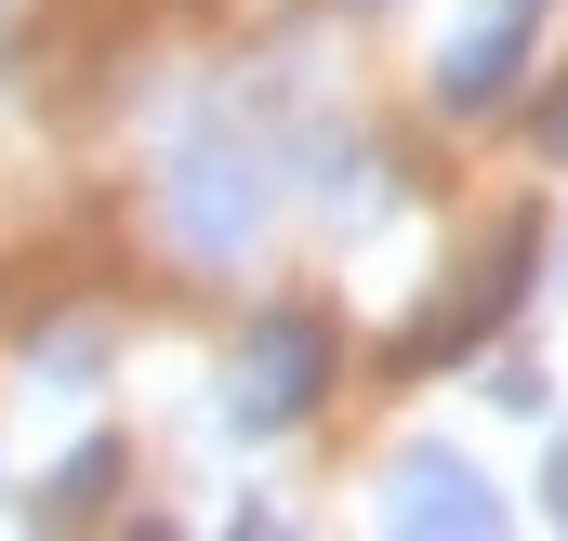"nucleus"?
Listing matches in <instances>:
<instances>
[{
    "instance_id": "nucleus-1",
    "label": "nucleus",
    "mask_w": 568,
    "mask_h": 541,
    "mask_svg": "<svg viewBox=\"0 0 568 541\" xmlns=\"http://www.w3.org/2000/svg\"><path fill=\"white\" fill-rule=\"evenodd\" d=\"M159 225H172V252H199V265H239L252 238H265V159L225 133L172 145V172H159Z\"/></svg>"
},
{
    "instance_id": "nucleus-2",
    "label": "nucleus",
    "mask_w": 568,
    "mask_h": 541,
    "mask_svg": "<svg viewBox=\"0 0 568 541\" xmlns=\"http://www.w3.org/2000/svg\"><path fill=\"white\" fill-rule=\"evenodd\" d=\"M317 384H331V330H317V317H265V330L239 344V397H225V422H239V436H278V422L317 409Z\"/></svg>"
},
{
    "instance_id": "nucleus-3",
    "label": "nucleus",
    "mask_w": 568,
    "mask_h": 541,
    "mask_svg": "<svg viewBox=\"0 0 568 541\" xmlns=\"http://www.w3.org/2000/svg\"><path fill=\"white\" fill-rule=\"evenodd\" d=\"M529 40H542V0H489V13L449 40V67H436V106H449V120H489V106L529 80Z\"/></svg>"
},
{
    "instance_id": "nucleus-4",
    "label": "nucleus",
    "mask_w": 568,
    "mask_h": 541,
    "mask_svg": "<svg viewBox=\"0 0 568 541\" xmlns=\"http://www.w3.org/2000/svg\"><path fill=\"white\" fill-rule=\"evenodd\" d=\"M384 516H397V529H449V541H489V529H503V502L476 489L463 449H410V462L384 476Z\"/></svg>"
},
{
    "instance_id": "nucleus-5",
    "label": "nucleus",
    "mask_w": 568,
    "mask_h": 541,
    "mask_svg": "<svg viewBox=\"0 0 568 541\" xmlns=\"http://www.w3.org/2000/svg\"><path fill=\"white\" fill-rule=\"evenodd\" d=\"M80 370H106V330H93V317H67V330L40 344V397H80Z\"/></svg>"
},
{
    "instance_id": "nucleus-6",
    "label": "nucleus",
    "mask_w": 568,
    "mask_h": 541,
    "mask_svg": "<svg viewBox=\"0 0 568 541\" xmlns=\"http://www.w3.org/2000/svg\"><path fill=\"white\" fill-rule=\"evenodd\" d=\"M106 489H120V449H106V436H93V449H80V462H67V476H53V516H93V502H106Z\"/></svg>"
},
{
    "instance_id": "nucleus-7",
    "label": "nucleus",
    "mask_w": 568,
    "mask_h": 541,
    "mask_svg": "<svg viewBox=\"0 0 568 541\" xmlns=\"http://www.w3.org/2000/svg\"><path fill=\"white\" fill-rule=\"evenodd\" d=\"M476 397H489V409H516V422H542V409H556V384H542L529 357H489V384H476Z\"/></svg>"
},
{
    "instance_id": "nucleus-8",
    "label": "nucleus",
    "mask_w": 568,
    "mask_h": 541,
    "mask_svg": "<svg viewBox=\"0 0 568 541\" xmlns=\"http://www.w3.org/2000/svg\"><path fill=\"white\" fill-rule=\"evenodd\" d=\"M542 489H556V529H568V449H556V476H542Z\"/></svg>"
}]
</instances>
